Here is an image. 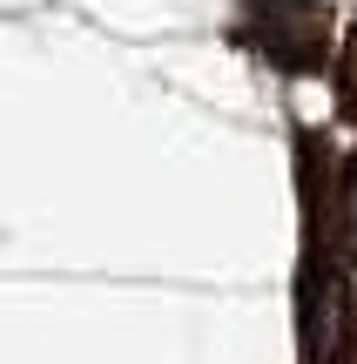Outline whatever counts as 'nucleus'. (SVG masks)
<instances>
[{
	"mask_svg": "<svg viewBox=\"0 0 357 364\" xmlns=\"http://www.w3.org/2000/svg\"><path fill=\"white\" fill-rule=\"evenodd\" d=\"M250 34L263 41L270 61L283 68H317L324 41H331V21L310 0H250Z\"/></svg>",
	"mask_w": 357,
	"mask_h": 364,
	"instance_id": "f257e3e1",
	"label": "nucleus"
},
{
	"mask_svg": "<svg viewBox=\"0 0 357 364\" xmlns=\"http://www.w3.org/2000/svg\"><path fill=\"white\" fill-rule=\"evenodd\" d=\"M337 88H344V108L357 115V34H351V48H344V75H337Z\"/></svg>",
	"mask_w": 357,
	"mask_h": 364,
	"instance_id": "f03ea898",
	"label": "nucleus"
},
{
	"mask_svg": "<svg viewBox=\"0 0 357 364\" xmlns=\"http://www.w3.org/2000/svg\"><path fill=\"white\" fill-rule=\"evenodd\" d=\"M344 236L357 243V162L344 169Z\"/></svg>",
	"mask_w": 357,
	"mask_h": 364,
	"instance_id": "7ed1b4c3",
	"label": "nucleus"
}]
</instances>
